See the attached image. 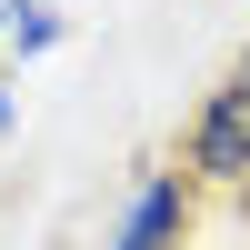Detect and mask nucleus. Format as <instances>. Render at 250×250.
Returning <instances> with one entry per match:
<instances>
[{
	"mask_svg": "<svg viewBox=\"0 0 250 250\" xmlns=\"http://www.w3.org/2000/svg\"><path fill=\"white\" fill-rule=\"evenodd\" d=\"M190 160H200V170H220V180H230V170H250V70H230V90L200 110Z\"/></svg>",
	"mask_w": 250,
	"mask_h": 250,
	"instance_id": "nucleus-1",
	"label": "nucleus"
},
{
	"mask_svg": "<svg viewBox=\"0 0 250 250\" xmlns=\"http://www.w3.org/2000/svg\"><path fill=\"white\" fill-rule=\"evenodd\" d=\"M120 250H180V170H160V180H140V200H130V220H120Z\"/></svg>",
	"mask_w": 250,
	"mask_h": 250,
	"instance_id": "nucleus-2",
	"label": "nucleus"
},
{
	"mask_svg": "<svg viewBox=\"0 0 250 250\" xmlns=\"http://www.w3.org/2000/svg\"><path fill=\"white\" fill-rule=\"evenodd\" d=\"M240 70H250V60H240Z\"/></svg>",
	"mask_w": 250,
	"mask_h": 250,
	"instance_id": "nucleus-3",
	"label": "nucleus"
}]
</instances>
